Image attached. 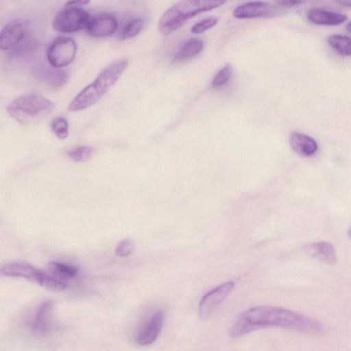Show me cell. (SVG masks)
I'll return each mask as SVG.
<instances>
[{
  "label": "cell",
  "instance_id": "22",
  "mask_svg": "<svg viewBox=\"0 0 351 351\" xmlns=\"http://www.w3.org/2000/svg\"><path fill=\"white\" fill-rule=\"evenodd\" d=\"M232 75V68L230 64H226L215 75L211 82V86L213 88L223 86L229 82Z\"/></svg>",
  "mask_w": 351,
  "mask_h": 351
},
{
  "label": "cell",
  "instance_id": "19",
  "mask_svg": "<svg viewBox=\"0 0 351 351\" xmlns=\"http://www.w3.org/2000/svg\"><path fill=\"white\" fill-rule=\"evenodd\" d=\"M328 45L338 54L351 56V38L341 34L330 35L327 39Z\"/></svg>",
  "mask_w": 351,
  "mask_h": 351
},
{
  "label": "cell",
  "instance_id": "29",
  "mask_svg": "<svg viewBox=\"0 0 351 351\" xmlns=\"http://www.w3.org/2000/svg\"><path fill=\"white\" fill-rule=\"evenodd\" d=\"M338 3L343 6L351 8V1H340Z\"/></svg>",
  "mask_w": 351,
  "mask_h": 351
},
{
  "label": "cell",
  "instance_id": "12",
  "mask_svg": "<svg viewBox=\"0 0 351 351\" xmlns=\"http://www.w3.org/2000/svg\"><path fill=\"white\" fill-rule=\"evenodd\" d=\"M53 304L47 300L42 302L35 311L29 322V327L33 333L45 335L53 327Z\"/></svg>",
  "mask_w": 351,
  "mask_h": 351
},
{
  "label": "cell",
  "instance_id": "16",
  "mask_svg": "<svg viewBox=\"0 0 351 351\" xmlns=\"http://www.w3.org/2000/svg\"><path fill=\"white\" fill-rule=\"evenodd\" d=\"M307 19L314 24L330 26L339 25L348 19L346 14L318 8L309 10Z\"/></svg>",
  "mask_w": 351,
  "mask_h": 351
},
{
  "label": "cell",
  "instance_id": "1",
  "mask_svg": "<svg viewBox=\"0 0 351 351\" xmlns=\"http://www.w3.org/2000/svg\"><path fill=\"white\" fill-rule=\"evenodd\" d=\"M278 328L308 334H320L321 322L312 317L278 306H256L243 312L230 329V336L239 337L254 330Z\"/></svg>",
  "mask_w": 351,
  "mask_h": 351
},
{
  "label": "cell",
  "instance_id": "21",
  "mask_svg": "<svg viewBox=\"0 0 351 351\" xmlns=\"http://www.w3.org/2000/svg\"><path fill=\"white\" fill-rule=\"evenodd\" d=\"M51 128L59 139H66L69 136V123L63 117H57L53 119L51 124Z\"/></svg>",
  "mask_w": 351,
  "mask_h": 351
},
{
  "label": "cell",
  "instance_id": "15",
  "mask_svg": "<svg viewBox=\"0 0 351 351\" xmlns=\"http://www.w3.org/2000/svg\"><path fill=\"white\" fill-rule=\"evenodd\" d=\"M289 143L295 153L304 157L314 155L318 149L315 140L300 132H293L290 134Z\"/></svg>",
  "mask_w": 351,
  "mask_h": 351
},
{
  "label": "cell",
  "instance_id": "24",
  "mask_svg": "<svg viewBox=\"0 0 351 351\" xmlns=\"http://www.w3.org/2000/svg\"><path fill=\"white\" fill-rule=\"evenodd\" d=\"M218 21L216 16H210L196 23L191 27V32L193 34H201L214 27Z\"/></svg>",
  "mask_w": 351,
  "mask_h": 351
},
{
  "label": "cell",
  "instance_id": "30",
  "mask_svg": "<svg viewBox=\"0 0 351 351\" xmlns=\"http://www.w3.org/2000/svg\"><path fill=\"white\" fill-rule=\"evenodd\" d=\"M347 29L351 33V21L348 23Z\"/></svg>",
  "mask_w": 351,
  "mask_h": 351
},
{
  "label": "cell",
  "instance_id": "20",
  "mask_svg": "<svg viewBox=\"0 0 351 351\" xmlns=\"http://www.w3.org/2000/svg\"><path fill=\"white\" fill-rule=\"evenodd\" d=\"M144 21L141 18H136L128 21L121 32L123 40L130 39L137 36L143 29Z\"/></svg>",
  "mask_w": 351,
  "mask_h": 351
},
{
  "label": "cell",
  "instance_id": "25",
  "mask_svg": "<svg viewBox=\"0 0 351 351\" xmlns=\"http://www.w3.org/2000/svg\"><path fill=\"white\" fill-rule=\"evenodd\" d=\"M67 75L61 71H51L46 75L49 84L54 86H61L66 81Z\"/></svg>",
  "mask_w": 351,
  "mask_h": 351
},
{
  "label": "cell",
  "instance_id": "27",
  "mask_svg": "<svg viewBox=\"0 0 351 351\" xmlns=\"http://www.w3.org/2000/svg\"><path fill=\"white\" fill-rule=\"evenodd\" d=\"M304 2L301 1H277L276 4L283 8H289L302 4Z\"/></svg>",
  "mask_w": 351,
  "mask_h": 351
},
{
  "label": "cell",
  "instance_id": "28",
  "mask_svg": "<svg viewBox=\"0 0 351 351\" xmlns=\"http://www.w3.org/2000/svg\"><path fill=\"white\" fill-rule=\"evenodd\" d=\"M89 3V1H70L66 3L65 7H81Z\"/></svg>",
  "mask_w": 351,
  "mask_h": 351
},
{
  "label": "cell",
  "instance_id": "3",
  "mask_svg": "<svg viewBox=\"0 0 351 351\" xmlns=\"http://www.w3.org/2000/svg\"><path fill=\"white\" fill-rule=\"evenodd\" d=\"M226 3L225 1L183 0L171 5L161 16L158 29L163 35L179 29L188 19Z\"/></svg>",
  "mask_w": 351,
  "mask_h": 351
},
{
  "label": "cell",
  "instance_id": "4",
  "mask_svg": "<svg viewBox=\"0 0 351 351\" xmlns=\"http://www.w3.org/2000/svg\"><path fill=\"white\" fill-rule=\"evenodd\" d=\"M55 108L54 104L47 98L32 94L14 99L6 110L8 114L19 123L29 125L48 117Z\"/></svg>",
  "mask_w": 351,
  "mask_h": 351
},
{
  "label": "cell",
  "instance_id": "18",
  "mask_svg": "<svg viewBox=\"0 0 351 351\" xmlns=\"http://www.w3.org/2000/svg\"><path fill=\"white\" fill-rule=\"evenodd\" d=\"M47 269L49 273L65 281L74 278L79 271L76 266L58 261L49 263Z\"/></svg>",
  "mask_w": 351,
  "mask_h": 351
},
{
  "label": "cell",
  "instance_id": "8",
  "mask_svg": "<svg viewBox=\"0 0 351 351\" xmlns=\"http://www.w3.org/2000/svg\"><path fill=\"white\" fill-rule=\"evenodd\" d=\"M165 320L164 309L158 308L149 313L136 334V343L139 346H147L155 342L162 331Z\"/></svg>",
  "mask_w": 351,
  "mask_h": 351
},
{
  "label": "cell",
  "instance_id": "17",
  "mask_svg": "<svg viewBox=\"0 0 351 351\" xmlns=\"http://www.w3.org/2000/svg\"><path fill=\"white\" fill-rule=\"evenodd\" d=\"M204 47V43L198 38H191L184 42L175 53L173 62H180L191 59L199 53Z\"/></svg>",
  "mask_w": 351,
  "mask_h": 351
},
{
  "label": "cell",
  "instance_id": "23",
  "mask_svg": "<svg viewBox=\"0 0 351 351\" xmlns=\"http://www.w3.org/2000/svg\"><path fill=\"white\" fill-rule=\"evenodd\" d=\"M93 152V148L89 146H78L71 149L68 152V156L73 161L82 162L89 158Z\"/></svg>",
  "mask_w": 351,
  "mask_h": 351
},
{
  "label": "cell",
  "instance_id": "10",
  "mask_svg": "<svg viewBox=\"0 0 351 351\" xmlns=\"http://www.w3.org/2000/svg\"><path fill=\"white\" fill-rule=\"evenodd\" d=\"M234 287V282H227L204 295L198 305L199 317L202 319L208 318L217 306L229 295Z\"/></svg>",
  "mask_w": 351,
  "mask_h": 351
},
{
  "label": "cell",
  "instance_id": "13",
  "mask_svg": "<svg viewBox=\"0 0 351 351\" xmlns=\"http://www.w3.org/2000/svg\"><path fill=\"white\" fill-rule=\"evenodd\" d=\"M117 25V21L112 14L100 13L90 16L86 30L90 36L101 38L112 34Z\"/></svg>",
  "mask_w": 351,
  "mask_h": 351
},
{
  "label": "cell",
  "instance_id": "26",
  "mask_svg": "<svg viewBox=\"0 0 351 351\" xmlns=\"http://www.w3.org/2000/svg\"><path fill=\"white\" fill-rule=\"evenodd\" d=\"M133 249V241L130 239H125L117 245L115 249V254L119 257H126L132 253Z\"/></svg>",
  "mask_w": 351,
  "mask_h": 351
},
{
  "label": "cell",
  "instance_id": "2",
  "mask_svg": "<svg viewBox=\"0 0 351 351\" xmlns=\"http://www.w3.org/2000/svg\"><path fill=\"white\" fill-rule=\"evenodd\" d=\"M128 65V60L113 61L98 74L95 80L85 86L68 106L71 112L88 108L97 103L115 84Z\"/></svg>",
  "mask_w": 351,
  "mask_h": 351
},
{
  "label": "cell",
  "instance_id": "9",
  "mask_svg": "<svg viewBox=\"0 0 351 351\" xmlns=\"http://www.w3.org/2000/svg\"><path fill=\"white\" fill-rule=\"evenodd\" d=\"M283 8L264 1H252L237 7L233 11V16L239 19L274 17L281 15Z\"/></svg>",
  "mask_w": 351,
  "mask_h": 351
},
{
  "label": "cell",
  "instance_id": "31",
  "mask_svg": "<svg viewBox=\"0 0 351 351\" xmlns=\"http://www.w3.org/2000/svg\"><path fill=\"white\" fill-rule=\"evenodd\" d=\"M348 234H349V237L351 238V229L350 230Z\"/></svg>",
  "mask_w": 351,
  "mask_h": 351
},
{
  "label": "cell",
  "instance_id": "6",
  "mask_svg": "<svg viewBox=\"0 0 351 351\" xmlns=\"http://www.w3.org/2000/svg\"><path fill=\"white\" fill-rule=\"evenodd\" d=\"M90 16L81 7H64L56 15L53 29L60 32L70 33L86 29Z\"/></svg>",
  "mask_w": 351,
  "mask_h": 351
},
{
  "label": "cell",
  "instance_id": "11",
  "mask_svg": "<svg viewBox=\"0 0 351 351\" xmlns=\"http://www.w3.org/2000/svg\"><path fill=\"white\" fill-rule=\"evenodd\" d=\"M29 27V22L23 19H16L9 21L1 32V49L8 50L14 47L25 38Z\"/></svg>",
  "mask_w": 351,
  "mask_h": 351
},
{
  "label": "cell",
  "instance_id": "14",
  "mask_svg": "<svg viewBox=\"0 0 351 351\" xmlns=\"http://www.w3.org/2000/svg\"><path fill=\"white\" fill-rule=\"evenodd\" d=\"M304 251L311 257L327 265L336 263V251L332 245L327 241L309 243L304 246Z\"/></svg>",
  "mask_w": 351,
  "mask_h": 351
},
{
  "label": "cell",
  "instance_id": "5",
  "mask_svg": "<svg viewBox=\"0 0 351 351\" xmlns=\"http://www.w3.org/2000/svg\"><path fill=\"white\" fill-rule=\"evenodd\" d=\"M1 274L6 276L23 278L54 291H63L68 286L66 281L49 272L23 263L5 264L1 268Z\"/></svg>",
  "mask_w": 351,
  "mask_h": 351
},
{
  "label": "cell",
  "instance_id": "7",
  "mask_svg": "<svg viewBox=\"0 0 351 351\" xmlns=\"http://www.w3.org/2000/svg\"><path fill=\"white\" fill-rule=\"evenodd\" d=\"M77 50V44L72 38L58 36L47 48V60L55 68L63 67L73 62Z\"/></svg>",
  "mask_w": 351,
  "mask_h": 351
}]
</instances>
